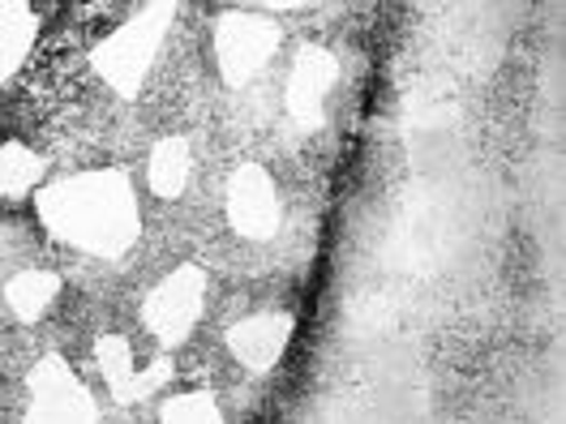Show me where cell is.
I'll return each mask as SVG.
<instances>
[{"mask_svg": "<svg viewBox=\"0 0 566 424\" xmlns=\"http://www.w3.org/2000/svg\"><path fill=\"white\" fill-rule=\"evenodd\" d=\"M95 360H99V373H104L107 390L120 403H138V399H146V394H155V390H164L172 382V360L168 356H159L155 364L138 369L134 348L125 339H116V335H107V339L95 343Z\"/></svg>", "mask_w": 566, "mask_h": 424, "instance_id": "52a82bcc", "label": "cell"}, {"mask_svg": "<svg viewBox=\"0 0 566 424\" xmlns=\"http://www.w3.org/2000/svg\"><path fill=\"white\" fill-rule=\"evenodd\" d=\"M287 339H292V318H287V314H258V318H245L232 326L228 348H232V356H237L245 369L266 373L283 356Z\"/></svg>", "mask_w": 566, "mask_h": 424, "instance_id": "9c48e42d", "label": "cell"}, {"mask_svg": "<svg viewBox=\"0 0 566 424\" xmlns=\"http://www.w3.org/2000/svg\"><path fill=\"white\" fill-rule=\"evenodd\" d=\"M159 424H223V416L207 390H189V394H177L164 403Z\"/></svg>", "mask_w": 566, "mask_h": 424, "instance_id": "5bb4252c", "label": "cell"}, {"mask_svg": "<svg viewBox=\"0 0 566 424\" xmlns=\"http://www.w3.org/2000/svg\"><path fill=\"white\" fill-rule=\"evenodd\" d=\"M168 22H172V4L142 9L129 26H120L116 35H107L95 47V70H99L104 82H112V91L138 95L142 77L155 65V52L168 35Z\"/></svg>", "mask_w": 566, "mask_h": 424, "instance_id": "7a4b0ae2", "label": "cell"}, {"mask_svg": "<svg viewBox=\"0 0 566 424\" xmlns=\"http://www.w3.org/2000/svg\"><path fill=\"white\" fill-rule=\"evenodd\" d=\"M35 39V13L27 4H0V82L13 77Z\"/></svg>", "mask_w": 566, "mask_h": 424, "instance_id": "7c38bea8", "label": "cell"}, {"mask_svg": "<svg viewBox=\"0 0 566 424\" xmlns=\"http://www.w3.org/2000/svg\"><path fill=\"white\" fill-rule=\"evenodd\" d=\"M56 296H61V279L48 275V271H22V275H13L9 287H4L9 309H13L22 321H39L48 309H52Z\"/></svg>", "mask_w": 566, "mask_h": 424, "instance_id": "8fae6325", "label": "cell"}, {"mask_svg": "<svg viewBox=\"0 0 566 424\" xmlns=\"http://www.w3.org/2000/svg\"><path fill=\"white\" fill-rule=\"evenodd\" d=\"M39 180H43V159H39L35 150H27V146H18V141L0 146V193H4V198L31 193Z\"/></svg>", "mask_w": 566, "mask_h": 424, "instance_id": "4fadbf2b", "label": "cell"}, {"mask_svg": "<svg viewBox=\"0 0 566 424\" xmlns=\"http://www.w3.org/2000/svg\"><path fill=\"white\" fill-rule=\"evenodd\" d=\"M228 219L232 227L249 236V241H266L280 232V193H275V180L266 177V168L245 163L232 172L228 184Z\"/></svg>", "mask_w": 566, "mask_h": 424, "instance_id": "8992f818", "label": "cell"}, {"mask_svg": "<svg viewBox=\"0 0 566 424\" xmlns=\"http://www.w3.org/2000/svg\"><path fill=\"white\" fill-rule=\"evenodd\" d=\"M43 223L82 253L120 257L138 241V202L120 172H86L39 189Z\"/></svg>", "mask_w": 566, "mask_h": 424, "instance_id": "6da1fadb", "label": "cell"}, {"mask_svg": "<svg viewBox=\"0 0 566 424\" xmlns=\"http://www.w3.org/2000/svg\"><path fill=\"white\" fill-rule=\"evenodd\" d=\"M27 424H95V399L65 360H39L31 373Z\"/></svg>", "mask_w": 566, "mask_h": 424, "instance_id": "5b68a950", "label": "cell"}, {"mask_svg": "<svg viewBox=\"0 0 566 424\" xmlns=\"http://www.w3.org/2000/svg\"><path fill=\"white\" fill-rule=\"evenodd\" d=\"M189 172H193L189 141L164 138L159 146H155L146 177H150V189H155L159 198H180V193H185V184H189Z\"/></svg>", "mask_w": 566, "mask_h": 424, "instance_id": "30bf717a", "label": "cell"}, {"mask_svg": "<svg viewBox=\"0 0 566 424\" xmlns=\"http://www.w3.org/2000/svg\"><path fill=\"white\" fill-rule=\"evenodd\" d=\"M202 292H207V275L198 266H177L168 279L146 296L142 318H146L150 335L164 348H177V343L189 339V330L198 321V309H202Z\"/></svg>", "mask_w": 566, "mask_h": 424, "instance_id": "277c9868", "label": "cell"}, {"mask_svg": "<svg viewBox=\"0 0 566 424\" xmlns=\"http://www.w3.org/2000/svg\"><path fill=\"white\" fill-rule=\"evenodd\" d=\"M280 47V26L258 13H228L214 26V56L228 86H245L266 70V61Z\"/></svg>", "mask_w": 566, "mask_h": 424, "instance_id": "3957f363", "label": "cell"}, {"mask_svg": "<svg viewBox=\"0 0 566 424\" xmlns=\"http://www.w3.org/2000/svg\"><path fill=\"white\" fill-rule=\"evenodd\" d=\"M335 56L326 47H305L292 65L287 77V116L296 120V129H318L326 116V99L335 91Z\"/></svg>", "mask_w": 566, "mask_h": 424, "instance_id": "ba28073f", "label": "cell"}]
</instances>
